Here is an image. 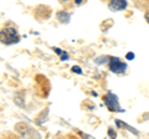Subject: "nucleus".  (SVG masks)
I'll list each match as a JSON object with an SVG mask.
<instances>
[{
    "mask_svg": "<svg viewBox=\"0 0 149 139\" xmlns=\"http://www.w3.org/2000/svg\"><path fill=\"white\" fill-rule=\"evenodd\" d=\"M20 41L17 30L14 27H4L0 30V42L5 45H14Z\"/></svg>",
    "mask_w": 149,
    "mask_h": 139,
    "instance_id": "obj_1",
    "label": "nucleus"
},
{
    "mask_svg": "<svg viewBox=\"0 0 149 139\" xmlns=\"http://www.w3.org/2000/svg\"><path fill=\"white\" fill-rule=\"evenodd\" d=\"M109 70L114 73H123L127 70V63H124L122 60L118 57L109 58Z\"/></svg>",
    "mask_w": 149,
    "mask_h": 139,
    "instance_id": "obj_2",
    "label": "nucleus"
},
{
    "mask_svg": "<svg viewBox=\"0 0 149 139\" xmlns=\"http://www.w3.org/2000/svg\"><path fill=\"white\" fill-rule=\"evenodd\" d=\"M104 103L111 111H117V112H123V109H120V106L118 103L117 96L113 95L112 92H108L107 96L104 97Z\"/></svg>",
    "mask_w": 149,
    "mask_h": 139,
    "instance_id": "obj_3",
    "label": "nucleus"
},
{
    "mask_svg": "<svg viewBox=\"0 0 149 139\" xmlns=\"http://www.w3.org/2000/svg\"><path fill=\"white\" fill-rule=\"evenodd\" d=\"M127 0H111L108 4V9L111 11H122L127 8Z\"/></svg>",
    "mask_w": 149,
    "mask_h": 139,
    "instance_id": "obj_4",
    "label": "nucleus"
},
{
    "mask_svg": "<svg viewBox=\"0 0 149 139\" xmlns=\"http://www.w3.org/2000/svg\"><path fill=\"white\" fill-rule=\"evenodd\" d=\"M70 17H71V15H70L68 13H65V11H60L57 14V19L60 22H62V24H67V22L70 21Z\"/></svg>",
    "mask_w": 149,
    "mask_h": 139,
    "instance_id": "obj_5",
    "label": "nucleus"
},
{
    "mask_svg": "<svg viewBox=\"0 0 149 139\" xmlns=\"http://www.w3.org/2000/svg\"><path fill=\"white\" fill-rule=\"evenodd\" d=\"M116 124H117V126H123V127H125V128L128 129V131H130L132 133H134V134H137V136H138V132L136 131V129H133L132 127H129L128 124H125V123H122V122H120V120H117V122H116Z\"/></svg>",
    "mask_w": 149,
    "mask_h": 139,
    "instance_id": "obj_6",
    "label": "nucleus"
},
{
    "mask_svg": "<svg viewBox=\"0 0 149 139\" xmlns=\"http://www.w3.org/2000/svg\"><path fill=\"white\" fill-rule=\"evenodd\" d=\"M96 62H97V63H100V65H103V63H106V62H109V60H107L106 56H102V57L96 58Z\"/></svg>",
    "mask_w": 149,
    "mask_h": 139,
    "instance_id": "obj_7",
    "label": "nucleus"
},
{
    "mask_svg": "<svg viewBox=\"0 0 149 139\" xmlns=\"http://www.w3.org/2000/svg\"><path fill=\"white\" fill-rule=\"evenodd\" d=\"M72 71L76 72V73H78V75H81V73H82V70L78 67V66H73V67H72Z\"/></svg>",
    "mask_w": 149,
    "mask_h": 139,
    "instance_id": "obj_8",
    "label": "nucleus"
},
{
    "mask_svg": "<svg viewBox=\"0 0 149 139\" xmlns=\"http://www.w3.org/2000/svg\"><path fill=\"white\" fill-rule=\"evenodd\" d=\"M54 51H55V52H56V54H57V55H61V56H62V55H63V52H65V51H62V50H60L58 47H54Z\"/></svg>",
    "mask_w": 149,
    "mask_h": 139,
    "instance_id": "obj_9",
    "label": "nucleus"
},
{
    "mask_svg": "<svg viewBox=\"0 0 149 139\" xmlns=\"http://www.w3.org/2000/svg\"><path fill=\"white\" fill-rule=\"evenodd\" d=\"M125 58H127V60H133L134 58V54L133 52H128L127 56H125Z\"/></svg>",
    "mask_w": 149,
    "mask_h": 139,
    "instance_id": "obj_10",
    "label": "nucleus"
},
{
    "mask_svg": "<svg viewBox=\"0 0 149 139\" xmlns=\"http://www.w3.org/2000/svg\"><path fill=\"white\" fill-rule=\"evenodd\" d=\"M108 134H109L111 137H116V133H114L113 131H112V129H109V131H108Z\"/></svg>",
    "mask_w": 149,
    "mask_h": 139,
    "instance_id": "obj_11",
    "label": "nucleus"
},
{
    "mask_svg": "<svg viewBox=\"0 0 149 139\" xmlns=\"http://www.w3.org/2000/svg\"><path fill=\"white\" fill-rule=\"evenodd\" d=\"M146 20H147V22L149 24V13H147V14H146Z\"/></svg>",
    "mask_w": 149,
    "mask_h": 139,
    "instance_id": "obj_12",
    "label": "nucleus"
},
{
    "mask_svg": "<svg viewBox=\"0 0 149 139\" xmlns=\"http://www.w3.org/2000/svg\"><path fill=\"white\" fill-rule=\"evenodd\" d=\"M74 3H76V4H77V5H80V4L82 3V0H74Z\"/></svg>",
    "mask_w": 149,
    "mask_h": 139,
    "instance_id": "obj_13",
    "label": "nucleus"
},
{
    "mask_svg": "<svg viewBox=\"0 0 149 139\" xmlns=\"http://www.w3.org/2000/svg\"><path fill=\"white\" fill-rule=\"evenodd\" d=\"M62 1H67V0H62Z\"/></svg>",
    "mask_w": 149,
    "mask_h": 139,
    "instance_id": "obj_14",
    "label": "nucleus"
}]
</instances>
